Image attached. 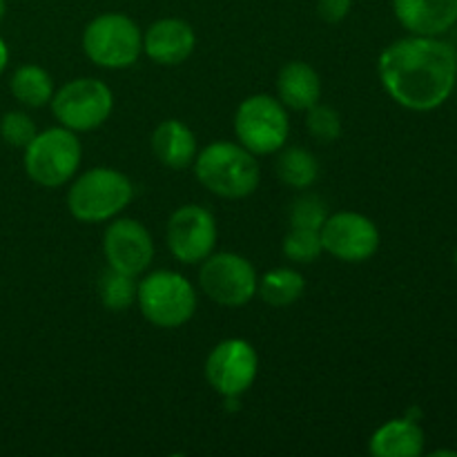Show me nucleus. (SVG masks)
Listing matches in <instances>:
<instances>
[{
  "label": "nucleus",
  "instance_id": "nucleus-19",
  "mask_svg": "<svg viewBox=\"0 0 457 457\" xmlns=\"http://www.w3.org/2000/svg\"><path fill=\"white\" fill-rule=\"evenodd\" d=\"M9 89L21 105L38 110L52 101L54 80L40 65H21L9 79Z\"/></svg>",
  "mask_w": 457,
  "mask_h": 457
},
{
  "label": "nucleus",
  "instance_id": "nucleus-24",
  "mask_svg": "<svg viewBox=\"0 0 457 457\" xmlns=\"http://www.w3.org/2000/svg\"><path fill=\"white\" fill-rule=\"evenodd\" d=\"M328 204L320 195H299L290 205V228H311L321 230L328 219Z\"/></svg>",
  "mask_w": 457,
  "mask_h": 457
},
{
  "label": "nucleus",
  "instance_id": "nucleus-10",
  "mask_svg": "<svg viewBox=\"0 0 457 457\" xmlns=\"http://www.w3.org/2000/svg\"><path fill=\"white\" fill-rule=\"evenodd\" d=\"M259 373V355L245 339L232 337L210 351L205 360V379L223 397H239L254 384Z\"/></svg>",
  "mask_w": 457,
  "mask_h": 457
},
{
  "label": "nucleus",
  "instance_id": "nucleus-7",
  "mask_svg": "<svg viewBox=\"0 0 457 457\" xmlns=\"http://www.w3.org/2000/svg\"><path fill=\"white\" fill-rule=\"evenodd\" d=\"M290 120L279 98L254 94L241 101L235 114L237 141L254 156L275 154L288 141Z\"/></svg>",
  "mask_w": 457,
  "mask_h": 457
},
{
  "label": "nucleus",
  "instance_id": "nucleus-23",
  "mask_svg": "<svg viewBox=\"0 0 457 457\" xmlns=\"http://www.w3.org/2000/svg\"><path fill=\"white\" fill-rule=\"evenodd\" d=\"M321 248L320 230L311 228H290V232L284 239V254L295 263H312L320 254Z\"/></svg>",
  "mask_w": 457,
  "mask_h": 457
},
{
  "label": "nucleus",
  "instance_id": "nucleus-2",
  "mask_svg": "<svg viewBox=\"0 0 457 457\" xmlns=\"http://www.w3.org/2000/svg\"><path fill=\"white\" fill-rule=\"evenodd\" d=\"M195 174L201 186L221 199H245L262 181L257 156L241 143L217 141L196 152Z\"/></svg>",
  "mask_w": 457,
  "mask_h": 457
},
{
  "label": "nucleus",
  "instance_id": "nucleus-26",
  "mask_svg": "<svg viewBox=\"0 0 457 457\" xmlns=\"http://www.w3.org/2000/svg\"><path fill=\"white\" fill-rule=\"evenodd\" d=\"M0 137H3L7 145L25 150L31 138L36 137V123L25 112L12 110L0 119Z\"/></svg>",
  "mask_w": 457,
  "mask_h": 457
},
{
  "label": "nucleus",
  "instance_id": "nucleus-25",
  "mask_svg": "<svg viewBox=\"0 0 457 457\" xmlns=\"http://www.w3.org/2000/svg\"><path fill=\"white\" fill-rule=\"evenodd\" d=\"M306 128L311 137H315L321 143L337 141L342 134V119L337 112L328 105H312L306 114Z\"/></svg>",
  "mask_w": 457,
  "mask_h": 457
},
{
  "label": "nucleus",
  "instance_id": "nucleus-1",
  "mask_svg": "<svg viewBox=\"0 0 457 457\" xmlns=\"http://www.w3.org/2000/svg\"><path fill=\"white\" fill-rule=\"evenodd\" d=\"M378 71L382 87L397 105L431 112L453 92L457 52L437 36L411 34L379 54Z\"/></svg>",
  "mask_w": 457,
  "mask_h": 457
},
{
  "label": "nucleus",
  "instance_id": "nucleus-28",
  "mask_svg": "<svg viewBox=\"0 0 457 457\" xmlns=\"http://www.w3.org/2000/svg\"><path fill=\"white\" fill-rule=\"evenodd\" d=\"M7 62H9V47H7V43H4L3 36H0V74L4 71Z\"/></svg>",
  "mask_w": 457,
  "mask_h": 457
},
{
  "label": "nucleus",
  "instance_id": "nucleus-6",
  "mask_svg": "<svg viewBox=\"0 0 457 457\" xmlns=\"http://www.w3.org/2000/svg\"><path fill=\"white\" fill-rule=\"evenodd\" d=\"M137 302L141 315L159 328H179L196 311L195 286L174 270H156L138 284Z\"/></svg>",
  "mask_w": 457,
  "mask_h": 457
},
{
  "label": "nucleus",
  "instance_id": "nucleus-4",
  "mask_svg": "<svg viewBox=\"0 0 457 457\" xmlns=\"http://www.w3.org/2000/svg\"><path fill=\"white\" fill-rule=\"evenodd\" d=\"M80 159L83 145L79 137L62 125L36 132L22 154L27 177L43 187H61L71 181L79 172Z\"/></svg>",
  "mask_w": 457,
  "mask_h": 457
},
{
  "label": "nucleus",
  "instance_id": "nucleus-16",
  "mask_svg": "<svg viewBox=\"0 0 457 457\" xmlns=\"http://www.w3.org/2000/svg\"><path fill=\"white\" fill-rule=\"evenodd\" d=\"M321 79L312 65L303 61H290L277 76V98L281 105L295 112H308L320 103Z\"/></svg>",
  "mask_w": 457,
  "mask_h": 457
},
{
  "label": "nucleus",
  "instance_id": "nucleus-27",
  "mask_svg": "<svg viewBox=\"0 0 457 457\" xmlns=\"http://www.w3.org/2000/svg\"><path fill=\"white\" fill-rule=\"evenodd\" d=\"M353 0H317V13H320L321 21L330 22H342L344 18L351 13Z\"/></svg>",
  "mask_w": 457,
  "mask_h": 457
},
{
  "label": "nucleus",
  "instance_id": "nucleus-20",
  "mask_svg": "<svg viewBox=\"0 0 457 457\" xmlns=\"http://www.w3.org/2000/svg\"><path fill=\"white\" fill-rule=\"evenodd\" d=\"M277 177L293 190H308L320 179V163L306 147H288L277 161Z\"/></svg>",
  "mask_w": 457,
  "mask_h": 457
},
{
  "label": "nucleus",
  "instance_id": "nucleus-13",
  "mask_svg": "<svg viewBox=\"0 0 457 457\" xmlns=\"http://www.w3.org/2000/svg\"><path fill=\"white\" fill-rule=\"evenodd\" d=\"M103 253L110 268L138 277L154 259V241L141 221L116 217L103 235Z\"/></svg>",
  "mask_w": 457,
  "mask_h": 457
},
{
  "label": "nucleus",
  "instance_id": "nucleus-30",
  "mask_svg": "<svg viewBox=\"0 0 457 457\" xmlns=\"http://www.w3.org/2000/svg\"><path fill=\"white\" fill-rule=\"evenodd\" d=\"M433 455H451V457H455L457 453H455V451H436V453H433Z\"/></svg>",
  "mask_w": 457,
  "mask_h": 457
},
{
  "label": "nucleus",
  "instance_id": "nucleus-18",
  "mask_svg": "<svg viewBox=\"0 0 457 457\" xmlns=\"http://www.w3.org/2000/svg\"><path fill=\"white\" fill-rule=\"evenodd\" d=\"M369 451L375 457H418L424 451V431L409 418L391 420L373 433Z\"/></svg>",
  "mask_w": 457,
  "mask_h": 457
},
{
  "label": "nucleus",
  "instance_id": "nucleus-9",
  "mask_svg": "<svg viewBox=\"0 0 457 457\" xmlns=\"http://www.w3.org/2000/svg\"><path fill=\"white\" fill-rule=\"evenodd\" d=\"M199 284L214 303L239 308L257 295L259 277L245 257L235 253H219L201 262Z\"/></svg>",
  "mask_w": 457,
  "mask_h": 457
},
{
  "label": "nucleus",
  "instance_id": "nucleus-29",
  "mask_svg": "<svg viewBox=\"0 0 457 457\" xmlns=\"http://www.w3.org/2000/svg\"><path fill=\"white\" fill-rule=\"evenodd\" d=\"M4 13H7V0H0V22H3Z\"/></svg>",
  "mask_w": 457,
  "mask_h": 457
},
{
  "label": "nucleus",
  "instance_id": "nucleus-22",
  "mask_svg": "<svg viewBox=\"0 0 457 457\" xmlns=\"http://www.w3.org/2000/svg\"><path fill=\"white\" fill-rule=\"evenodd\" d=\"M138 284L134 281L132 275L107 268L98 279V297H101L103 306L110 311H128L134 302H137Z\"/></svg>",
  "mask_w": 457,
  "mask_h": 457
},
{
  "label": "nucleus",
  "instance_id": "nucleus-21",
  "mask_svg": "<svg viewBox=\"0 0 457 457\" xmlns=\"http://www.w3.org/2000/svg\"><path fill=\"white\" fill-rule=\"evenodd\" d=\"M306 281L293 268H275L259 279L257 295L270 306H290L303 295Z\"/></svg>",
  "mask_w": 457,
  "mask_h": 457
},
{
  "label": "nucleus",
  "instance_id": "nucleus-5",
  "mask_svg": "<svg viewBox=\"0 0 457 457\" xmlns=\"http://www.w3.org/2000/svg\"><path fill=\"white\" fill-rule=\"evenodd\" d=\"M83 52L103 70H125L143 54V34L125 13H101L85 27Z\"/></svg>",
  "mask_w": 457,
  "mask_h": 457
},
{
  "label": "nucleus",
  "instance_id": "nucleus-31",
  "mask_svg": "<svg viewBox=\"0 0 457 457\" xmlns=\"http://www.w3.org/2000/svg\"><path fill=\"white\" fill-rule=\"evenodd\" d=\"M455 266H457V253H455Z\"/></svg>",
  "mask_w": 457,
  "mask_h": 457
},
{
  "label": "nucleus",
  "instance_id": "nucleus-8",
  "mask_svg": "<svg viewBox=\"0 0 457 457\" xmlns=\"http://www.w3.org/2000/svg\"><path fill=\"white\" fill-rule=\"evenodd\" d=\"M54 116L71 132H92L110 119L114 110V94L98 79H74L54 92Z\"/></svg>",
  "mask_w": 457,
  "mask_h": 457
},
{
  "label": "nucleus",
  "instance_id": "nucleus-3",
  "mask_svg": "<svg viewBox=\"0 0 457 457\" xmlns=\"http://www.w3.org/2000/svg\"><path fill=\"white\" fill-rule=\"evenodd\" d=\"M134 199V186L114 168H92L67 192V208L76 221L103 223L119 217Z\"/></svg>",
  "mask_w": 457,
  "mask_h": 457
},
{
  "label": "nucleus",
  "instance_id": "nucleus-15",
  "mask_svg": "<svg viewBox=\"0 0 457 457\" xmlns=\"http://www.w3.org/2000/svg\"><path fill=\"white\" fill-rule=\"evenodd\" d=\"M393 12L413 36H440L457 22V0H393Z\"/></svg>",
  "mask_w": 457,
  "mask_h": 457
},
{
  "label": "nucleus",
  "instance_id": "nucleus-14",
  "mask_svg": "<svg viewBox=\"0 0 457 457\" xmlns=\"http://www.w3.org/2000/svg\"><path fill=\"white\" fill-rule=\"evenodd\" d=\"M196 45V34L190 22L181 18H161L152 22L143 34V52L156 65L174 67L192 56Z\"/></svg>",
  "mask_w": 457,
  "mask_h": 457
},
{
  "label": "nucleus",
  "instance_id": "nucleus-11",
  "mask_svg": "<svg viewBox=\"0 0 457 457\" xmlns=\"http://www.w3.org/2000/svg\"><path fill=\"white\" fill-rule=\"evenodd\" d=\"M168 248L177 262L201 263L214 253L217 245V221L204 205H181L174 210L165 230Z\"/></svg>",
  "mask_w": 457,
  "mask_h": 457
},
{
  "label": "nucleus",
  "instance_id": "nucleus-17",
  "mask_svg": "<svg viewBox=\"0 0 457 457\" xmlns=\"http://www.w3.org/2000/svg\"><path fill=\"white\" fill-rule=\"evenodd\" d=\"M152 152L170 170H186L196 159L195 132L183 120L168 119L152 134Z\"/></svg>",
  "mask_w": 457,
  "mask_h": 457
},
{
  "label": "nucleus",
  "instance_id": "nucleus-12",
  "mask_svg": "<svg viewBox=\"0 0 457 457\" xmlns=\"http://www.w3.org/2000/svg\"><path fill=\"white\" fill-rule=\"evenodd\" d=\"M321 248L346 263H361L379 248V230L366 214L344 212L328 214L320 230Z\"/></svg>",
  "mask_w": 457,
  "mask_h": 457
}]
</instances>
